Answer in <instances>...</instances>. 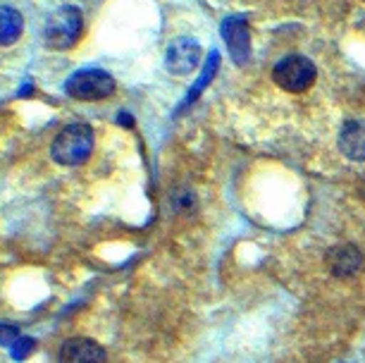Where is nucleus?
<instances>
[{"label": "nucleus", "mask_w": 365, "mask_h": 363, "mask_svg": "<svg viewBox=\"0 0 365 363\" xmlns=\"http://www.w3.org/2000/svg\"><path fill=\"white\" fill-rule=\"evenodd\" d=\"M60 363H106V349L86 337H72L63 342L58 352Z\"/></svg>", "instance_id": "0eeeda50"}, {"label": "nucleus", "mask_w": 365, "mask_h": 363, "mask_svg": "<svg viewBox=\"0 0 365 363\" xmlns=\"http://www.w3.org/2000/svg\"><path fill=\"white\" fill-rule=\"evenodd\" d=\"M93 143H96V134L91 127L84 125V122H70L53 139L51 155L55 163H60L65 168L81 165L91 155Z\"/></svg>", "instance_id": "f257e3e1"}, {"label": "nucleus", "mask_w": 365, "mask_h": 363, "mask_svg": "<svg viewBox=\"0 0 365 363\" xmlns=\"http://www.w3.org/2000/svg\"><path fill=\"white\" fill-rule=\"evenodd\" d=\"M24 31L22 12L12 5H0V46H12Z\"/></svg>", "instance_id": "9d476101"}, {"label": "nucleus", "mask_w": 365, "mask_h": 363, "mask_svg": "<svg viewBox=\"0 0 365 363\" xmlns=\"http://www.w3.org/2000/svg\"><path fill=\"white\" fill-rule=\"evenodd\" d=\"M81 34H84V17L79 8L72 5L58 8L43 24V39L53 51H70L79 44Z\"/></svg>", "instance_id": "f03ea898"}, {"label": "nucleus", "mask_w": 365, "mask_h": 363, "mask_svg": "<svg viewBox=\"0 0 365 363\" xmlns=\"http://www.w3.org/2000/svg\"><path fill=\"white\" fill-rule=\"evenodd\" d=\"M339 148L349 160H365V122L351 120L339 132Z\"/></svg>", "instance_id": "6e6552de"}, {"label": "nucleus", "mask_w": 365, "mask_h": 363, "mask_svg": "<svg viewBox=\"0 0 365 363\" xmlns=\"http://www.w3.org/2000/svg\"><path fill=\"white\" fill-rule=\"evenodd\" d=\"M222 39L227 44V51H230L232 60L237 65L249 63L251 58V34H249V24L241 17H227L222 22Z\"/></svg>", "instance_id": "423d86ee"}, {"label": "nucleus", "mask_w": 365, "mask_h": 363, "mask_svg": "<svg viewBox=\"0 0 365 363\" xmlns=\"http://www.w3.org/2000/svg\"><path fill=\"white\" fill-rule=\"evenodd\" d=\"M34 347H36V342H34L31 337H26V334H24V337L19 339L17 344L10 349V352H12V359H17V361L26 359V356H29V354L34 352Z\"/></svg>", "instance_id": "ddd939ff"}, {"label": "nucleus", "mask_w": 365, "mask_h": 363, "mask_svg": "<svg viewBox=\"0 0 365 363\" xmlns=\"http://www.w3.org/2000/svg\"><path fill=\"white\" fill-rule=\"evenodd\" d=\"M22 337H24V334L19 332L17 327H12V325H0V344H3V347L12 349Z\"/></svg>", "instance_id": "f8f14e48"}, {"label": "nucleus", "mask_w": 365, "mask_h": 363, "mask_svg": "<svg viewBox=\"0 0 365 363\" xmlns=\"http://www.w3.org/2000/svg\"><path fill=\"white\" fill-rule=\"evenodd\" d=\"M315 77H318V70H315L313 60H308L306 56H287L272 70L274 84L292 93H301L311 88Z\"/></svg>", "instance_id": "7ed1b4c3"}, {"label": "nucleus", "mask_w": 365, "mask_h": 363, "mask_svg": "<svg viewBox=\"0 0 365 363\" xmlns=\"http://www.w3.org/2000/svg\"><path fill=\"white\" fill-rule=\"evenodd\" d=\"M201 63V46L194 39H177L168 46L165 67L172 74H189Z\"/></svg>", "instance_id": "39448f33"}, {"label": "nucleus", "mask_w": 365, "mask_h": 363, "mask_svg": "<svg viewBox=\"0 0 365 363\" xmlns=\"http://www.w3.org/2000/svg\"><path fill=\"white\" fill-rule=\"evenodd\" d=\"M327 265L336 277H354L363 268V256L356 246H336L327 253Z\"/></svg>", "instance_id": "1a4fd4ad"}, {"label": "nucleus", "mask_w": 365, "mask_h": 363, "mask_svg": "<svg viewBox=\"0 0 365 363\" xmlns=\"http://www.w3.org/2000/svg\"><path fill=\"white\" fill-rule=\"evenodd\" d=\"M65 91L77 101H103L115 91V79L103 70H79L65 81Z\"/></svg>", "instance_id": "20e7f679"}, {"label": "nucleus", "mask_w": 365, "mask_h": 363, "mask_svg": "<svg viewBox=\"0 0 365 363\" xmlns=\"http://www.w3.org/2000/svg\"><path fill=\"white\" fill-rule=\"evenodd\" d=\"M217 63H220L217 53H210V60H208V65H205V70H203V74H201V77L196 79V84H194V88H191V91H189V96H187V98H184V106H187V103H191V101H194V98H198V93H201L203 88L210 84V79L215 77V72H217Z\"/></svg>", "instance_id": "9b49d317"}]
</instances>
